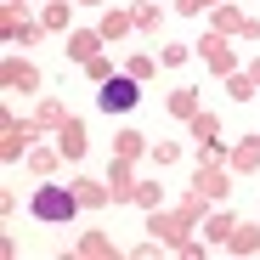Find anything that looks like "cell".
<instances>
[{
	"instance_id": "cell-2",
	"label": "cell",
	"mask_w": 260,
	"mask_h": 260,
	"mask_svg": "<svg viewBox=\"0 0 260 260\" xmlns=\"http://www.w3.org/2000/svg\"><path fill=\"white\" fill-rule=\"evenodd\" d=\"M102 108H108V113L136 108V79H108V85H102Z\"/></svg>"
},
{
	"instance_id": "cell-1",
	"label": "cell",
	"mask_w": 260,
	"mask_h": 260,
	"mask_svg": "<svg viewBox=\"0 0 260 260\" xmlns=\"http://www.w3.org/2000/svg\"><path fill=\"white\" fill-rule=\"evenodd\" d=\"M34 215H40V221H68V215H74V192H62V187L34 192Z\"/></svg>"
}]
</instances>
